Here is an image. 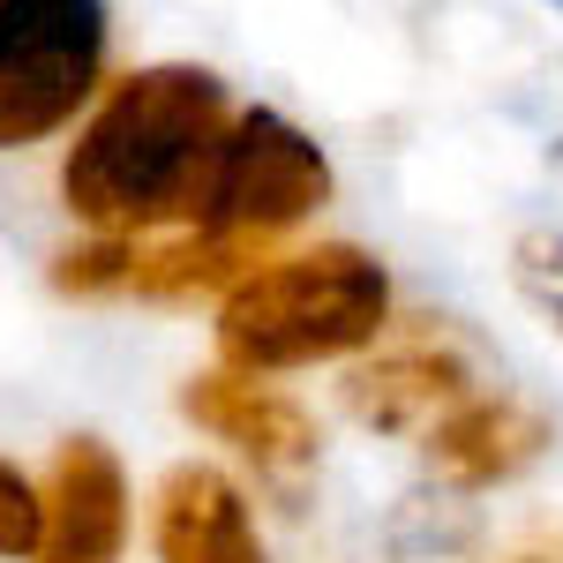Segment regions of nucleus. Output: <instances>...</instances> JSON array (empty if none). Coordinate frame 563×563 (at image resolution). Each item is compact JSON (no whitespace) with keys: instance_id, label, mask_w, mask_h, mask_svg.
<instances>
[{"instance_id":"1","label":"nucleus","mask_w":563,"mask_h":563,"mask_svg":"<svg viewBox=\"0 0 563 563\" xmlns=\"http://www.w3.org/2000/svg\"><path fill=\"white\" fill-rule=\"evenodd\" d=\"M225 76L196 60H158L98 90L60 158V203L90 233H174L196 225L225 143Z\"/></svg>"},{"instance_id":"2","label":"nucleus","mask_w":563,"mask_h":563,"mask_svg":"<svg viewBox=\"0 0 563 563\" xmlns=\"http://www.w3.org/2000/svg\"><path fill=\"white\" fill-rule=\"evenodd\" d=\"M390 331V271L353 241L286 249L241 271L218 294V368L241 376H294L368 353Z\"/></svg>"},{"instance_id":"3","label":"nucleus","mask_w":563,"mask_h":563,"mask_svg":"<svg viewBox=\"0 0 563 563\" xmlns=\"http://www.w3.org/2000/svg\"><path fill=\"white\" fill-rule=\"evenodd\" d=\"M113 60L106 0H0V158L76 129Z\"/></svg>"},{"instance_id":"4","label":"nucleus","mask_w":563,"mask_h":563,"mask_svg":"<svg viewBox=\"0 0 563 563\" xmlns=\"http://www.w3.org/2000/svg\"><path fill=\"white\" fill-rule=\"evenodd\" d=\"M331 158L308 129H294L286 113L271 106H249L225 121V143H218L211 188H203V211L196 225L218 233V241H249V249H271L286 241L294 225L331 203Z\"/></svg>"},{"instance_id":"5","label":"nucleus","mask_w":563,"mask_h":563,"mask_svg":"<svg viewBox=\"0 0 563 563\" xmlns=\"http://www.w3.org/2000/svg\"><path fill=\"white\" fill-rule=\"evenodd\" d=\"M180 413L203 435L233 443L249 466H256L271 488H301L323 459V429L294 390H278L271 376H241V368H203L180 384Z\"/></svg>"},{"instance_id":"6","label":"nucleus","mask_w":563,"mask_h":563,"mask_svg":"<svg viewBox=\"0 0 563 563\" xmlns=\"http://www.w3.org/2000/svg\"><path fill=\"white\" fill-rule=\"evenodd\" d=\"M38 556L31 563H121L129 556V466L106 435H68L38 481Z\"/></svg>"},{"instance_id":"7","label":"nucleus","mask_w":563,"mask_h":563,"mask_svg":"<svg viewBox=\"0 0 563 563\" xmlns=\"http://www.w3.org/2000/svg\"><path fill=\"white\" fill-rule=\"evenodd\" d=\"M549 443H556V421L526 406L519 390H466L451 413H435L421 429V459L451 496H481V488L533 474Z\"/></svg>"},{"instance_id":"8","label":"nucleus","mask_w":563,"mask_h":563,"mask_svg":"<svg viewBox=\"0 0 563 563\" xmlns=\"http://www.w3.org/2000/svg\"><path fill=\"white\" fill-rule=\"evenodd\" d=\"M474 390V368L435 339H406V346H376L353 353L339 376V406L368 435H421L435 413H451Z\"/></svg>"},{"instance_id":"9","label":"nucleus","mask_w":563,"mask_h":563,"mask_svg":"<svg viewBox=\"0 0 563 563\" xmlns=\"http://www.w3.org/2000/svg\"><path fill=\"white\" fill-rule=\"evenodd\" d=\"M151 549H158V563H271L241 481H225L203 459L166 466L158 496H151Z\"/></svg>"},{"instance_id":"10","label":"nucleus","mask_w":563,"mask_h":563,"mask_svg":"<svg viewBox=\"0 0 563 563\" xmlns=\"http://www.w3.org/2000/svg\"><path fill=\"white\" fill-rule=\"evenodd\" d=\"M256 263H263V249H249V241H218L203 225H174V233H143L135 241L129 294L135 301H196V294H225Z\"/></svg>"},{"instance_id":"11","label":"nucleus","mask_w":563,"mask_h":563,"mask_svg":"<svg viewBox=\"0 0 563 563\" xmlns=\"http://www.w3.org/2000/svg\"><path fill=\"white\" fill-rule=\"evenodd\" d=\"M129 256H135L129 233H90V241H68L45 278L68 301H106V294H129Z\"/></svg>"},{"instance_id":"12","label":"nucleus","mask_w":563,"mask_h":563,"mask_svg":"<svg viewBox=\"0 0 563 563\" xmlns=\"http://www.w3.org/2000/svg\"><path fill=\"white\" fill-rule=\"evenodd\" d=\"M38 526H45L38 481L23 474L15 459H0V563H31L38 556Z\"/></svg>"},{"instance_id":"13","label":"nucleus","mask_w":563,"mask_h":563,"mask_svg":"<svg viewBox=\"0 0 563 563\" xmlns=\"http://www.w3.org/2000/svg\"><path fill=\"white\" fill-rule=\"evenodd\" d=\"M511 271L526 294H563V225H526L511 249Z\"/></svg>"},{"instance_id":"14","label":"nucleus","mask_w":563,"mask_h":563,"mask_svg":"<svg viewBox=\"0 0 563 563\" xmlns=\"http://www.w3.org/2000/svg\"><path fill=\"white\" fill-rule=\"evenodd\" d=\"M496 563H563V526H541V533H526L519 549H504Z\"/></svg>"},{"instance_id":"15","label":"nucleus","mask_w":563,"mask_h":563,"mask_svg":"<svg viewBox=\"0 0 563 563\" xmlns=\"http://www.w3.org/2000/svg\"><path fill=\"white\" fill-rule=\"evenodd\" d=\"M533 308H541V316H549V323L563 331V294H533Z\"/></svg>"},{"instance_id":"16","label":"nucleus","mask_w":563,"mask_h":563,"mask_svg":"<svg viewBox=\"0 0 563 563\" xmlns=\"http://www.w3.org/2000/svg\"><path fill=\"white\" fill-rule=\"evenodd\" d=\"M549 8H563V0H549Z\"/></svg>"},{"instance_id":"17","label":"nucleus","mask_w":563,"mask_h":563,"mask_svg":"<svg viewBox=\"0 0 563 563\" xmlns=\"http://www.w3.org/2000/svg\"><path fill=\"white\" fill-rule=\"evenodd\" d=\"M556 158H563V143H556Z\"/></svg>"}]
</instances>
